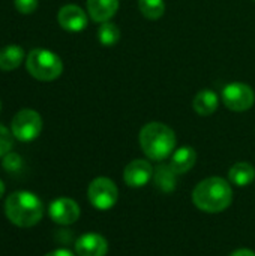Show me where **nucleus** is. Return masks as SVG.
<instances>
[{
	"label": "nucleus",
	"mask_w": 255,
	"mask_h": 256,
	"mask_svg": "<svg viewBox=\"0 0 255 256\" xmlns=\"http://www.w3.org/2000/svg\"><path fill=\"white\" fill-rule=\"evenodd\" d=\"M231 186L221 177H209L192 190L194 206L204 213H221L231 204Z\"/></svg>",
	"instance_id": "f257e3e1"
},
{
	"label": "nucleus",
	"mask_w": 255,
	"mask_h": 256,
	"mask_svg": "<svg viewBox=\"0 0 255 256\" xmlns=\"http://www.w3.org/2000/svg\"><path fill=\"white\" fill-rule=\"evenodd\" d=\"M6 218L20 228L35 226L44 216L42 201L32 192H14L5 201Z\"/></svg>",
	"instance_id": "f03ea898"
},
{
	"label": "nucleus",
	"mask_w": 255,
	"mask_h": 256,
	"mask_svg": "<svg viewBox=\"0 0 255 256\" xmlns=\"http://www.w3.org/2000/svg\"><path fill=\"white\" fill-rule=\"evenodd\" d=\"M140 146L149 159L159 162L173 154L176 147V135L167 124L152 122L141 129Z\"/></svg>",
	"instance_id": "7ed1b4c3"
},
{
	"label": "nucleus",
	"mask_w": 255,
	"mask_h": 256,
	"mask_svg": "<svg viewBox=\"0 0 255 256\" xmlns=\"http://www.w3.org/2000/svg\"><path fill=\"white\" fill-rule=\"evenodd\" d=\"M27 72L39 81H53L62 75L63 63L57 54L44 48H35L26 60Z\"/></svg>",
	"instance_id": "20e7f679"
},
{
	"label": "nucleus",
	"mask_w": 255,
	"mask_h": 256,
	"mask_svg": "<svg viewBox=\"0 0 255 256\" xmlns=\"http://www.w3.org/2000/svg\"><path fill=\"white\" fill-rule=\"evenodd\" d=\"M87 196L95 208L105 212L116 206L119 200V189L113 180L107 177H98L89 184Z\"/></svg>",
	"instance_id": "39448f33"
},
{
	"label": "nucleus",
	"mask_w": 255,
	"mask_h": 256,
	"mask_svg": "<svg viewBox=\"0 0 255 256\" xmlns=\"http://www.w3.org/2000/svg\"><path fill=\"white\" fill-rule=\"evenodd\" d=\"M41 130H42V118L39 112L33 110H21L12 118L11 132L17 140L23 142L36 140Z\"/></svg>",
	"instance_id": "423d86ee"
},
{
	"label": "nucleus",
	"mask_w": 255,
	"mask_h": 256,
	"mask_svg": "<svg viewBox=\"0 0 255 256\" xmlns=\"http://www.w3.org/2000/svg\"><path fill=\"white\" fill-rule=\"evenodd\" d=\"M222 100L231 111H248L255 102L254 90L245 82H230L222 90Z\"/></svg>",
	"instance_id": "0eeeda50"
},
{
	"label": "nucleus",
	"mask_w": 255,
	"mask_h": 256,
	"mask_svg": "<svg viewBox=\"0 0 255 256\" xmlns=\"http://www.w3.org/2000/svg\"><path fill=\"white\" fill-rule=\"evenodd\" d=\"M50 218L59 225H72L80 218V207L71 198H57L50 206Z\"/></svg>",
	"instance_id": "6e6552de"
},
{
	"label": "nucleus",
	"mask_w": 255,
	"mask_h": 256,
	"mask_svg": "<svg viewBox=\"0 0 255 256\" xmlns=\"http://www.w3.org/2000/svg\"><path fill=\"white\" fill-rule=\"evenodd\" d=\"M123 178L129 188H143L153 178V166L144 159H135L126 165Z\"/></svg>",
	"instance_id": "1a4fd4ad"
},
{
	"label": "nucleus",
	"mask_w": 255,
	"mask_h": 256,
	"mask_svg": "<svg viewBox=\"0 0 255 256\" xmlns=\"http://www.w3.org/2000/svg\"><path fill=\"white\" fill-rule=\"evenodd\" d=\"M75 252L78 256H105L108 243L101 234L87 232L75 242Z\"/></svg>",
	"instance_id": "9d476101"
},
{
	"label": "nucleus",
	"mask_w": 255,
	"mask_h": 256,
	"mask_svg": "<svg viewBox=\"0 0 255 256\" xmlns=\"http://www.w3.org/2000/svg\"><path fill=\"white\" fill-rule=\"evenodd\" d=\"M59 24L68 32H81L87 27V15L77 4H66L59 10Z\"/></svg>",
	"instance_id": "9b49d317"
},
{
	"label": "nucleus",
	"mask_w": 255,
	"mask_h": 256,
	"mask_svg": "<svg viewBox=\"0 0 255 256\" xmlns=\"http://www.w3.org/2000/svg\"><path fill=\"white\" fill-rule=\"evenodd\" d=\"M119 0H87V10L93 21L105 22L116 15Z\"/></svg>",
	"instance_id": "f8f14e48"
},
{
	"label": "nucleus",
	"mask_w": 255,
	"mask_h": 256,
	"mask_svg": "<svg viewBox=\"0 0 255 256\" xmlns=\"http://www.w3.org/2000/svg\"><path fill=\"white\" fill-rule=\"evenodd\" d=\"M195 160H197L195 150L192 147L185 146V147L177 148L173 153L170 165H171V168L174 170L176 174H185L195 165Z\"/></svg>",
	"instance_id": "ddd939ff"
},
{
	"label": "nucleus",
	"mask_w": 255,
	"mask_h": 256,
	"mask_svg": "<svg viewBox=\"0 0 255 256\" xmlns=\"http://www.w3.org/2000/svg\"><path fill=\"white\" fill-rule=\"evenodd\" d=\"M176 177H177V174L174 172L171 165L161 164L156 166V170H153L155 186L164 194H170L176 189V183H177Z\"/></svg>",
	"instance_id": "4468645a"
},
{
	"label": "nucleus",
	"mask_w": 255,
	"mask_h": 256,
	"mask_svg": "<svg viewBox=\"0 0 255 256\" xmlns=\"http://www.w3.org/2000/svg\"><path fill=\"white\" fill-rule=\"evenodd\" d=\"M218 94L213 90H201L192 100V108L200 116H210L218 108Z\"/></svg>",
	"instance_id": "2eb2a0df"
},
{
	"label": "nucleus",
	"mask_w": 255,
	"mask_h": 256,
	"mask_svg": "<svg viewBox=\"0 0 255 256\" xmlns=\"http://www.w3.org/2000/svg\"><path fill=\"white\" fill-rule=\"evenodd\" d=\"M228 178L234 186L243 188L254 182L255 168L248 162H237L228 171Z\"/></svg>",
	"instance_id": "dca6fc26"
},
{
	"label": "nucleus",
	"mask_w": 255,
	"mask_h": 256,
	"mask_svg": "<svg viewBox=\"0 0 255 256\" xmlns=\"http://www.w3.org/2000/svg\"><path fill=\"white\" fill-rule=\"evenodd\" d=\"M24 60V51L18 45H6L0 50V69L5 72L17 69Z\"/></svg>",
	"instance_id": "f3484780"
},
{
	"label": "nucleus",
	"mask_w": 255,
	"mask_h": 256,
	"mask_svg": "<svg viewBox=\"0 0 255 256\" xmlns=\"http://www.w3.org/2000/svg\"><path fill=\"white\" fill-rule=\"evenodd\" d=\"M98 39L104 46H113L120 39V30L116 24L105 21L98 28Z\"/></svg>",
	"instance_id": "a211bd4d"
},
{
	"label": "nucleus",
	"mask_w": 255,
	"mask_h": 256,
	"mask_svg": "<svg viewBox=\"0 0 255 256\" xmlns=\"http://www.w3.org/2000/svg\"><path fill=\"white\" fill-rule=\"evenodd\" d=\"M140 12L149 20H158L165 12L164 0H138Z\"/></svg>",
	"instance_id": "6ab92c4d"
},
{
	"label": "nucleus",
	"mask_w": 255,
	"mask_h": 256,
	"mask_svg": "<svg viewBox=\"0 0 255 256\" xmlns=\"http://www.w3.org/2000/svg\"><path fill=\"white\" fill-rule=\"evenodd\" d=\"M14 138L15 136L12 135V132H9L3 124H0V158L11 153L14 147Z\"/></svg>",
	"instance_id": "aec40b11"
},
{
	"label": "nucleus",
	"mask_w": 255,
	"mask_h": 256,
	"mask_svg": "<svg viewBox=\"0 0 255 256\" xmlns=\"http://www.w3.org/2000/svg\"><path fill=\"white\" fill-rule=\"evenodd\" d=\"M23 165V160L18 154L15 153H8L6 156H3V168L6 171H11V172H15L21 168Z\"/></svg>",
	"instance_id": "412c9836"
},
{
	"label": "nucleus",
	"mask_w": 255,
	"mask_h": 256,
	"mask_svg": "<svg viewBox=\"0 0 255 256\" xmlns=\"http://www.w3.org/2000/svg\"><path fill=\"white\" fill-rule=\"evenodd\" d=\"M15 8L18 12L27 15L36 10L38 8V0H15Z\"/></svg>",
	"instance_id": "4be33fe9"
},
{
	"label": "nucleus",
	"mask_w": 255,
	"mask_h": 256,
	"mask_svg": "<svg viewBox=\"0 0 255 256\" xmlns=\"http://www.w3.org/2000/svg\"><path fill=\"white\" fill-rule=\"evenodd\" d=\"M45 256H75L72 252L66 250V249H57V250H53L50 254H47Z\"/></svg>",
	"instance_id": "5701e85b"
},
{
	"label": "nucleus",
	"mask_w": 255,
	"mask_h": 256,
	"mask_svg": "<svg viewBox=\"0 0 255 256\" xmlns=\"http://www.w3.org/2000/svg\"><path fill=\"white\" fill-rule=\"evenodd\" d=\"M230 256H255V252L249 250V249H237Z\"/></svg>",
	"instance_id": "b1692460"
},
{
	"label": "nucleus",
	"mask_w": 255,
	"mask_h": 256,
	"mask_svg": "<svg viewBox=\"0 0 255 256\" xmlns=\"http://www.w3.org/2000/svg\"><path fill=\"white\" fill-rule=\"evenodd\" d=\"M3 194H5V184H3V182L0 180V198L3 196Z\"/></svg>",
	"instance_id": "393cba45"
},
{
	"label": "nucleus",
	"mask_w": 255,
	"mask_h": 256,
	"mask_svg": "<svg viewBox=\"0 0 255 256\" xmlns=\"http://www.w3.org/2000/svg\"><path fill=\"white\" fill-rule=\"evenodd\" d=\"M254 2H255V0H254Z\"/></svg>",
	"instance_id": "a878e982"
}]
</instances>
